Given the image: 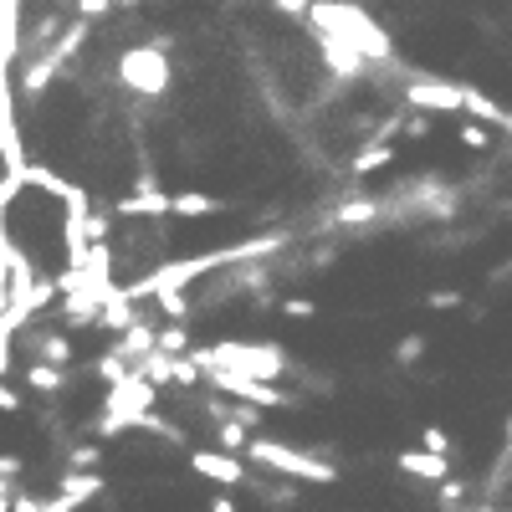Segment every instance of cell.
Listing matches in <instances>:
<instances>
[{"instance_id": "obj_1", "label": "cell", "mask_w": 512, "mask_h": 512, "mask_svg": "<svg viewBox=\"0 0 512 512\" xmlns=\"http://www.w3.org/2000/svg\"><path fill=\"white\" fill-rule=\"evenodd\" d=\"M303 21H313V31H323L333 41H344V47L364 62H395V36L364 6H354V0H308Z\"/></svg>"}, {"instance_id": "obj_2", "label": "cell", "mask_w": 512, "mask_h": 512, "mask_svg": "<svg viewBox=\"0 0 512 512\" xmlns=\"http://www.w3.org/2000/svg\"><path fill=\"white\" fill-rule=\"evenodd\" d=\"M195 369H231V374H251V379H267L277 384L287 374V354L277 344H210L185 354Z\"/></svg>"}, {"instance_id": "obj_3", "label": "cell", "mask_w": 512, "mask_h": 512, "mask_svg": "<svg viewBox=\"0 0 512 512\" xmlns=\"http://www.w3.org/2000/svg\"><path fill=\"white\" fill-rule=\"evenodd\" d=\"M149 410H154V384H149L139 369H128V374H118V379L108 384L98 431H103V436H123V431H134Z\"/></svg>"}, {"instance_id": "obj_4", "label": "cell", "mask_w": 512, "mask_h": 512, "mask_svg": "<svg viewBox=\"0 0 512 512\" xmlns=\"http://www.w3.org/2000/svg\"><path fill=\"white\" fill-rule=\"evenodd\" d=\"M118 82H123L128 93H139V98H164L169 88H175V67H169L164 47L139 41V47H128L118 57Z\"/></svg>"}, {"instance_id": "obj_5", "label": "cell", "mask_w": 512, "mask_h": 512, "mask_svg": "<svg viewBox=\"0 0 512 512\" xmlns=\"http://www.w3.org/2000/svg\"><path fill=\"white\" fill-rule=\"evenodd\" d=\"M241 451H246L251 461L272 466V472H282V477H297V482H338V466H333V461H318V456H308V451L282 446V441H267V436H246Z\"/></svg>"}, {"instance_id": "obj_6", "label": "cell", "mask_w": 512, "mask_h": 512, "mask_svg": "<svg viewBox=\"0 0 512 512\" xmlns=\"http://www.w3.org/2000/svg\"><path fill=\"white\" fill-rule=\"evenodd\" d=\"M200 379H205V384H216L221 395H231V400H241V405H267V410L292 405V395H287V390H277V384H267V379H251V374H231V369H200Z\"/></svg>"}, {"instance_id": "obj_7", "label": "cell", "mask_w": 512, "mask_h": 512, "mask_svg": "<svg viewBox=\"0 0 512 512\" xmlns=\"http://www.w3.org/2000/svg\"><path fill=\"white\" fill-rule=\"evenodd\" d=\"M461 93H466V82H451V77H410L405 82V103L420 113H461Z\"/></svg>"}, {"instance_id": "obj_8", "label": "cell", "mask_w": 512, "mask_h": 512, "mask_svg": "<svg viewBox=\"0 0 512 512\" xmlns=\"http://www.w3.org/2000/svg\"><path fill=\"white\" fill-rule=\"evenodd\" d=\"M21 190H41V195H52V200H62V205H93L88 200V190L82 185H67L52 164H41V159H26V169H21Z\"/></svg>"}, {"instance_id": "obj_9", "label": "cell", "mask_w": 512, "mask_h": 512, "mask_svg": "<svg viewBox=\"0 0 512 512\" xmlns=\"http://www.w3.org/2000/svg\"><path fill=\"white\" fill-rule=\"evenodd\" d=\"M113 216L118 221H164L169 216V190L149 185V190H134V195H118Z\"/></svg>"}, {"instance_id": "obj_10", "label": "cell", "mask_w": 512, "mask_h": 512, "mask_svg": "<svg viewBox=\"0 0 512 512\" xmlns=\"http://www.w3.org/2000/svg\"><path fill=\"white\" fill-rule=\"evenodd\" d=\"M190 472H200L205 482H221V487H241L246 461H236L231 451H190Z\"/></svg>"}, {"instance_id": "obj_11", "label": "cell", "mask_w": 512, "mask_h": 512, "mask_svg": "<svg viewBox=\"0 0 512 512\" xmlns=\"http://www.w3.org/2000/svg\"><path fill=\"white\" fill-rule=\"evenodd\" d=\"M226 200L221 195H205V190H180V195H169V216H180V221H210V216H226Z\"/></svg>"}, {"instance_id": "obj_12", "label": "cell", "mask_w": 512, "mask_h": 512, "mask_svg": "<svg viewBox=\"0 0 512 512\" xmlns=\"http://www.w3.org/2000/svg\"><path fill=\"white\" fill-rule=\"evenodd\" d=\"M395 466H400L405 477H425V482H446V472H451V461L446 456H431V451H400Z\"/></svg>"}, {"instance_id": "obj_13", "label": "cell", "mask_w": 512, "mask_h": 512, "mask_svg": "<svg viewBox=\"0 0 512 512\" xmlns=\"http://www.w3.org/2000/svg\"><path fill=\"white\" fill-rule=\"evenodd\" d=\"M103 487H108V482H103L98 472H67V477H62V487H57V502L82 507V502H93Z\"/></svg>"}, {"instance_id": "obj_14", "label": "cell", "mask_w": 512, "mask_h": 512, "mask_svg": "<svg viewBox=\"0 0 512 512\" xmlns=\"http://www.w3.org/2000/svg\"><path fill=\"white\" fill-rule=\"evenodd\" d=\"M461 113H472V118H482V123H497V128H507L512 118H507V108L502 103H492L482 88H472V82H466V93H461Z\"/></svg>"}, {"instance_id": "obj_15", "label": "cell", "mask_w": 512, "mask_h": 512, "mask_svg": "<svg viewBox=\"0 0 512 512\" xmlns=\"http://www.w3.org/2000/svg\"><path fill=\"white\" fill-rule=\"evenodd\" d=\"M400 154H395V144H364L354 159H349V169H354V175L359 180H369V175H379V169H390Z\"/></svg>"}, {"instance_id": "obj_16", "label": "cell", "mask_w": 512, "mask_h": 512, "mask_svg": "<svg viewBox=\"0 0 512 512\" xmlns=\"http://www.w3.org/2000/svg\"><path fill=\"white\" fill-rule=\"evenodd\" d=\"M318 47H323V62H328L338 77H359V72H364V57H354V52L344 47V41H333V36H323V31H318Z\"/></svg>"}, {"instance_id": "obj_17", "label": "cell", "mask_w": 512, "mask_h": 512, "mask_svg": "<svg viewBox=\"0 0 512 512\" xmlns=\"http://www.w3.org/2000/svg\"><path fill=\"white\" fill-rule=\"evenodd\" d=\"M26 384H31V390L36 395H57L62 390V384H67V369H57V364H26Z\"/></svg>"}, {"instance_id": "obj_18", "label": "cell", "mask_w": 512, "mask_h": 512, "mask_svg": "<svg viewBox=\"0 0 512 512\" xmlns=\"http://www.w3.org/2000/svg\"><path fill=\"white\" fill-rule=\"evenodd\" d=\"M364 221H379V200H344L333 210V226H364Z\"/></svg>"}, {"instance_id": "obj_19", "label": "cell", "mask_w": 512, "mask_h": 512, "mask_svg": "<svg viewBox=\"0 0 512 512\" xmlns=\"http://www.w3.org/2000/svg\"><path fill=\"white\" fill-rule=\"evenodd\" d=\"M41 364H57V369H67L72 364V349H67V338H57V333H47L41 338V354H36Z\"/></svg>"}, {"instance_id": "obj_20", "label": "cell", "mask_w": 512, "mask_h": 512, "mask_svg": "<svg viewBox=\"0 0 512 512\" xmlns=\"http://www.w3.org/2000/svg\"><path fill=\"white\" fill-rule=\"evenodd\" d=\"M420 441H425V451H431V456H446V461L456 456V441L441 431V425H425V431H420Z\"/></svg>"}, {"instance_id": "obj_21", "label": "cell", "mask_w": 512, "mask_h": 512, "mask_svg": "<svg viewBox=\"0 0 512 512\" xmlns=\"http://www.w3.org/2000/svg\"><path fill=\"white\" fill-rule=\"evenodd\" d=\"M425 359V338L420 333H410V338H400V344H395V364L400 369H410V364H420Z\"/></svg>"}, {"instance_id": "obj_22", "label": "cell", "mask_w": 512, "mask_h": 512, "mask_svg": "<svg viewBox=\"0 0 512 512\" xmlns=\"http://www.w3.org/2000/svg\"><path fill=\"white\" fill-rule=\"evenodd\" d=\"M425 308L451 313V308H461V292H456V287H436V292H425Z\"/></svg>"}, {"instance_id": "obj_23", "label": "cell", "mask_w": 512, "mask_h": 512, "mask_svg": "<svg viewBox=\"0 0 512 512\" xmlns=\"http://www.w3.org/2000/svg\"><path fill=\"white\" fill-rule=\"evenodd\" d=\"M246 431H251V425H246V420H226V425H221V446H231V451H241V446H246Z\"/></svg>"}, {"instance_id": "obj_24", "label": "cell", "mask_w": 512, "mask_h": 512, "mask_svg": "<svg viewBox=\"0 0 512 512\" xmlns=\"http://www.w3.org/2000/svg\"><path fill=\"white\" fill-rule=\"evenodd\" d=\"M67 6H77V16L82 21H103L113 6H108V0H67Z\"/></svg>"}, {"instance_id": "obj_25", "label": "cell", "mask_w": 512, "mask_h": 512, "mask_svg": "<svg viewBox=\"0 0 512 512\" xmlns=\"http://www.w3.org/2000/svg\"><path fill=\"white\" fill-rule=\"evenodd\" d=\"M282 313H287V318H313L318 303H313V297H282Z\"/></svg>"}, {"instance_id": "obj_26", "label": "cell", "mask_w": 512, "mask_h": 512, "mask_svg": "<svg viewBox=\"0 0 512 512\" xmlns=\"http://www.w3.org/2000/svg\"><path fill=\"white\" fill-rule=\"evenodd\" d=\"M461 144H466V149H487L492 134H487V128H477V123H461Z\"/></svg>"}, {"instance_id": "obj_27", "label": "cell", "mask_w": 512, "mask_h": 512, "mask_svg": "<svg viewBox=\"0 0 512 512\" xmlns=\"http://www.w3.org/2000/svg\"><path fill=\"white\" fill-rule=\"evenodd\" d=\"M0 415H21V395L11 390L6 379H0Z\"/></svg>"}, {"instance_id": "obj_28", "label": "cell", "mask_w": 512, "mask_h": 512, "mask_svg": "<svg viewBox=\"0 0 512 512\" xmlns=\"http://www.w3.org/2000/svg\"><path fill=\"white\" fill-rule=\"evenodd\" d=\"M16 472H21V456H0V487H6Z\"/></svg>"}, {"instance_id": "obj_29", "label": "cell", "mask_w": 512, "mask_h": 512, "mask_svg": "<svg viewBox=\"0 0 512 512\" xmlns=\"http://www.w3.org/2000/svg\"><path fill=\"white\" fill-rule=\"evenodd\" d=\"M277 11H287V16H308V0H272Z\"/></svg>"}, {"instance_id": "obj_30", "label": "cell", "mask_w": 512, "mask_h": 512, "mask_svg": "<svg viewBox=\"0 0 512 512\" xmlns=\"http://www.w3.org/2000/svg\"><path fill=\"white\" fill-rule=\"evenodd\" d=\"M210 512H241V507H236V502L221 492V497H210Z\"/></svg>"}, {"instance_id": "obj_31", "label": "cell", "mask_w": 512, "mask_h": 512, "mask_svg": "<svg viewBox=\"0 0 512 512\" xmlns=\"http://www.w3.org/2000/svg\"><path fill=\"white\" fill-rule=\"evenodd\" d=\"M108 6H123V11H139L144 0H108Z\"/></svg>"}]
</instances>
